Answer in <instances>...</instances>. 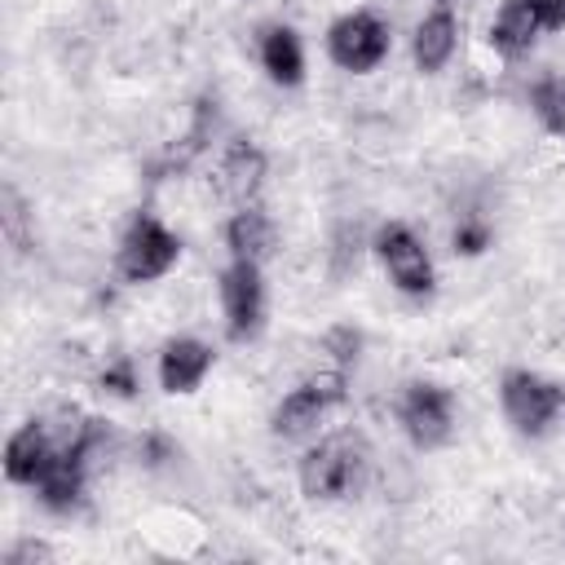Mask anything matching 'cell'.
<instances>
[{
	"instance_id": "obj_22",
	"label": "cell",
	"mask_w": 565,
	"mask_h": 565,
	"mask_svg": "<svg viewBox=\"0 0 565 565\" xmlns=\"http://www.w3.org/2000/svg\"><path fill=\"white\" fill-rule=\"evenodd\" d=\"M318 349L327 353V362H331V366H349V362H358V353H362V331H358V327H349V322H335V327H327V331H322Z\"/></svg>"
},
{
	"instance_id": "obj_13",
	"label": "cell",
	"mask_w": 565,
	"mask_h": 565,
	"mask_svg": "<svg viewBox=\"0 0 565 565\" xmlns=\"http://www.w3.org/2000/svg\"><path fill=\"white\" fill-rule=\"evenodd\" d=\"M53 459H57V446H53V437L44 433L40 419H26V424L4 441V477H9L13 486H35V481L53 468Z\"/></svg>"
},
{
	"instance_id": "obj_2",
	"label": "cell",
	"mask_w": 565,
	"mask_h": 565,
	"mask_svg": "<svg viewBox=\"0 0 565 565\" xmlns=\"http://www.w3.org/2000/svg\"><path fill=\"white\" fill-rule=\"evenodd\" d=\"M349 397V380H344V366H322L313 375H305L291 393H282V402L274 406L269 415V433L278 441H305L322 428L327 411L335 402Z\"/></svg>"
},
{
	"instance_id": "obj_1",
	"label": "cell",
	"mask_w": 565,
	"mask_h": 565,
	"mask_svg": "<svg viewBox=\"0 0 565 565\" xmlns=\"http://www.w3.org/2000/svg\"><path fill=\"white\" fill-rule=\"evenodd\" d=\"M375 477V455H371V441L358 433V428H340V433H327L322 441H313L300 463H296V481H300V494L313 499V503H344V499H358Z\"/></svg>"
},
{
	"instance_id": "obj_9",
	"label": "cell",
	"mask_w": 565,
	"mask_h": 565,
	"mask_svg": "<svg viewBox=\"0 0 565 565\" xmlns=\"http://www.w3.org/2000/svg\"><path fill=\"white\" fill-rule=\"evenodd\" d=\"M265 172H269L265 150L256 141H247V137H230L221 159H216L212 181H216L221 199H230L234 207H247V203H256V194L265 185Z\"/></svg>"
},
{
	"instance_id": "obj_8",
	"label": "cell",
	"mask_w": 565,
	"mask_h": 565,
	"mask_svg": "<svg viewBox=\"0 0 565 565\" xmlns=\"http://www.w3.org/2000/svg\"><path fill=\"white\" fill-rule=\"evenodd\" d=\"M221 291V313H225V335L234 344H247L260 335L265 327V282H260V265L252 260H230L216 278Z\"/></svg>"
},
{
	"instance_id": "obj_16",
	"label": "cell",
	"mask_w": 565,
	"mask_h": 565,
	"mask_svg": "<svg viewBox=\"0 0 565 565\" xmlns=\"http://www.w3.org/2000/svg\"><path fill=\"white\" fill-rule=\"evenodd\" d=\"M84 486H88V468L75 459V455H57L53 468L31 486L35 499L49 508V512H75L84 503Z\"/></svg>"
},
{
	"instance_id": "obj_5",
	"label": "cell",
	"mask_w": 565,
	"mask_h": 565,
	"mask_svg": "<svg viewBox=\"0 0 565 565\" xmlns=\"http://www.w3.org/2000/svg\"><path fill=\"white\" fill-rule=\"evenodd\" d=\"M393 31L375 9H353L327 26V57L349 75H371L384 66Z\"/></svg>"
},
{
	"instance_id": "obj_15",
	"label": "cell",
	"mask_w": 565,
	"mask_h": 565,
	"mask_svg": "<svg viewBox=\"0 0 565 565\" xmlns=\"http://www.w3.org/2000/svg\"><path fill=\"white\" fill-rule=\"evenodd\" d=\"M256 62L278 88H296L305 79V44L287 22H274L256 40Z\"/></svg>"
},
{
	"instance_id": "obj_21",
	"label": "cell",
	"mask_w": 565,
	"mask_h": 565,
	"mask_svg": "<svg viewBox=\"0 0 565 565\" xmlns=\"http://www.w3.org/2000/svg\"><path fill=\"white\" fill-rule=\"evenodd\" d=\"M97 388H102L106 397H119V402L137 397V388H141L137 362H132L128 353H115V358H106V366L97 371Z\"/></svg>"
},
{
	"instance_id": "obj_14",
	"label": "cell",
	"mask_w": 565,
	"mask_h": 565,
	"mask_svg": "<svg viewBox=\"0 0 565 565\" xmlns=\"http://www.w3.org/2000/svg\"><path fill=\"white\" fill-rule=\"evenodd\" d=\"M225 247H230V260L265 265L278 252V225H274V216L265 207H256V203L238 207L225 221Z\"/></svg>"
},
{
	"instance_id": "obj_18",
	"label": "cell",
	"mask_w": 565,
	"mask_h": 565,
	"mask_svg": "<svg viewBox=\"0 0 565 565\" xmlns=\"http://www.w3.org/2000/svg\"><path fill=\"white\" fill-rule=\"evenodd\" d=\"M530 106L552 137H565V75H543L530 88Z\"/></svg>"
},
{
	"instance_id": "obj_20",
	"label": "cell",
	"mask_w": 565,
	"mask_h": 565,
	"mask_svg": "<svg viewBox=\"0 0 565 565\" xmlns=\"http://www.w3.org/2000/svg\"><path fill=\"white\" fill-rule=\"evenodd\" d=\"M490 243H494V225H490V216H486L481 207L468 203V207L459 212L455 230H450V247H455V256H481Z\"/></svg>"
},
{
	"instance_id": "obj_4",
	"label": "cell",
	"mask_w": 565,
	"mask_h": 565,
	"mask_svg": "<svg viewBox=\"0 0 565 565\" xmlns=\"http://www.w3.org/2000/svg\"><path fill=\"white\" fill-rule=\"evenodd\" d=\"M499 406H503V419L521 437H543V433H552V424L565 411V384L516 366V371H503V380H499Z\"/></svg>"
},
{
	"instance_id": "obj_11",
	"label": "cell",
	"mask_w": 565,
	"mask_h": 565,
	"mask_svg": "<svg viewBox=\"0 0 565 565\" xmlns=\"http://www.w3.org/2000/svg\"><path fill=\"white\" fill-rule=\"evenodd\" d=\"M212 371V344L194 340V335H172L159 349V388L172 397L194 393Z\"/></svg>"
},
{
	"instance_id": "obj_17",
	"label": "cell",
	"mask_w": 565,
	"mask_h": 565,
	"mask_svg": "<svg viewBox=\"0 0 565 565\" xmlns=\"http://www.w3.org/2000/svg\"><path fill=\"white\" fill-rule=\"evenodd\" d=\"M362 252H366V230H362V221H353V216L335 221V225H331V238H327V274H331L335 282H344V278L358 269Z\"/></svg>"
},
{
	"instance_id": "obj_23",
	"label": "cell",
	"mask_w": 565,
	"mask_h": 565,
	"mask_svg": "<svg viewBox=\"0 0 565 565\" xmlns=\"http://www.w3.org/2000/svg\"><path fill=\"white\" fill-rule=\"evenodd\" d=\"M49 561H53V547L44 539H18L4 552V565H49Z\"/></svg>"
},
{
	"instance_id": "obj_19",
	"label": "cell",
	"mask_w": 565,
	"mask_h": 565,
	"mask_svg": "<svg viewBox=\"0 0 565 565\" xmlns=\"http://www.w3.org/2000/svg\"><path fill=\"white\" fill-rule=\"evenodd\" d=\"M0 230L13 252H31V207L13 181H4V190H0Z\"/></svg>"
},
{
	"instance_id": "obj_6",
	"label": "cell",
	"mask_w": 565,
	"mask_h": 565,
	"mask_svg": "<svg viewBox=\"0 0 565 565\" xmlns=\"http://www.w3.org/2000/svg\"><path fill=\"white\" fill-rule=\"evenodd\" d=\"M371 252H375V260L384 265L388 282H393L402 296H433V287H437L433 256H428L424 238H419L406 221H384V225L371 234Z\"/></svg>"
},
{
	"instance_id": "obj_7",
	"label": "cell",
	"mask_w": 565,
	"mask_h": 565,
	"mask_svg": "<svg viewBox=\"0 0 565 565\" xmlns=\"http://www.w3.org/2000/svg\"><path fill=\"white\" fill-rule=\"evenodd\" d=\"M397 424L415 450H441L455 437V393L433 380H411L397 393Z\"/></svg>"
},
{
	"instance_id": "obj_24",
	"label": "cell",
	"mask_w": 565,
	"mask_h": 565,
	"mask_svg": "<svg viewBox=\"0 0 565 565\" xmlns=\"http://www.w3.org/2000/svg\"><path fill=\"white\" fill-rule=\"evenodd\" d=\"M543 13L552 31H565V0H543Z\"/></svg>"
},
{
	"instance_id": "obj_25",
	"label": "cell",
	"mask_w": 565,
	"mask_h": 565,
	"mask_svg": "<svg viewBox=\"0 0 565 565\" xmlns=\"http://www.w3.org/2000/svg\"><path fill=\"white\" fill-rule=\"evenodd\" d=\"M437 4H441V9H455V4H459V0H437Z\"/></svg>"
},
{
	"instance_id": "obj_12",
	"label": "cell",
	"mask_w": 565,
	"mask_h": 565,
	"mask_svg": "<svg viewBox=\"0 0 565 565\" xmlns=\"http://www.w3.org/2000/svg\"><path fill=\"white\" fill-rule=\"evenodd\" d=\"M455 49H459V18H455V9H441V4H437L433 13H424V18L415 22L411 62H415L419 75L446 71L450 57H455Z\"/></svg>"
},
{
	"instance_id": "obj_10",
	"label": "cell",
	"mask_w": 565,
	"mask_h": 565,
	"mask_svg": "<svg viewBox=\"0 0 565 565\" xmlns=\"http://www.w3.org/2000/svg\"><path fill=\"white\" fill-rule=\"evenodd\" d=\"M547 31V13L543 0H503L494 22H490V49L503 57H521L539 44V35Z\"/></svg>"
},
{
	"instance_id": "obj_3",
	"label": "cell",
	"mask_w": 565,
	"mask_h": 565,
	"mask_svg": "<svg viewBox=\"0 0 565 565\" xmlns=\"http://www.w3.org/2000/svg\"><path fill=\"white\" fill-rule=\"evenodd\" d=\"M177 260H181V238L154 212H137L115 247V274L132 287L159 282L163 274H172Z\"/></svg>"
}]
</instances>
